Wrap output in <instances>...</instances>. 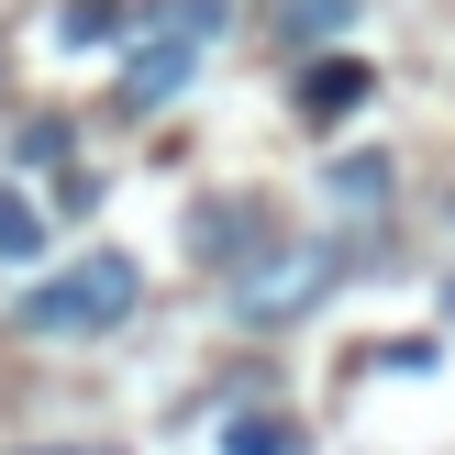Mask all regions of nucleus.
Returning a JSON list of instances; mask_svg holds the SVG:
<instances>
[{
    "label": "nucleus",
    "mask_w": 455,
    "mask_h": 455,
    "mask_svg": "<svg viewBox=\"0 0 455 455\" xmlns=\"http://www.w3.org/2000/svg\"><path fill=\"white\" fill-rule=\"evenodd\" d=\"M133 311V267L123 256H89V267H67V278H44V289H22V333H111Z\"/></svg>",
    "instance_id": "1"
},
{
    "label": "nucleus",
    "mask_w": 455,
    "mask_h": 455,
    "mask_svg": "<svg viewBox=\"0 0 455 455\" xmlns=\"http://www.w3.org/2000/svg\"><path fill=\"white\" fill-rule=\"evenodd\" d=\"M345 12H355V0H278V34H289V44H333Z\"/></svg>",
    "instance_id": "6"
},
{
    "label": "nucleus",
    "mask_w": 455,
    "mask_h": 455,
    "mask_svg": "<svg viewBox=\"0 0 455 455\" xmlns=\"http://www.w3.org/2000/svg\"><path fill=\"white\" fill-rule=\"evenodd\" d=\"M355 100H367V67H355V56H311V78H300V111H311V123H345Z\"/></svg>",
    "instance_id": "3"
},
{
    "label": "nucleus",
    "mask_w": 455,
    "mask_h": 455,
    "mask_svg": "<svg viewBox=\"0 0 455 455\" xmlns=\"http://www.w3.org/2000/svg\"><path fill=\"white\" fill-rule=\"evenodd\" d=\"M212 34H222V0H167V12H156V44L123 67V111H156L200 56H212Z\"/></svg>",
    "instance_id": "2"
},
{
    "label": "nucleus",
    "mask_w": 455,
    "mask_h": 455,
    "mask_svg": "<svg viewBox=\"0 0 455 455\" xmlns=\"http://www.w3.org/2000/svg\"><path fill=\"white\" fill-rule=\"evenodd\" d=\"M234 455H300V422H234Z\"/></svg>",
    "instance_id": "9"
},
{
    "label": "nucleus",
    "mask_w": 455,
    "mask_h": 455,
    "mask_svg": "<svg viewBox=\"0 0 455 455\" xmlns=\"http://www.w3.org/2000/svg\"><path fill=\"white\" fill-rule=\"evenodd\" d=\"M34 256H44V212L22 189H0V267H34Z\"/></svg>",
    "instance_id": "5"
},
{
    "label": "nucleus",
    "mask_w": 455,
    "mask_h": 455,
    "mask_svg": "<svg viewBox=\"0 0 455 455\" xmlns=\"http://www.w3.org/2000/svg\"><path fill=\"white\" fill-rule=\"evenodd\" d=\"M256 234H267V212H212V222H189V244H212V256H244Z\"/></svg>",
    "instance_id": "7"
},
{
    "label": "nucleus",
    "mask_w": 455,
    "mask_h": 455,
    "mask_svg": "<svg viewBox=\"0 0 455 455\" xmlns=\"http://www.w3.org/2000/svg\"><path fill=\"white\" fill-rule=\"evenodd\" d=\"M311 278H323V256H300V267H267V278H244V323H278V311H311Z\"/></svg>",
    "instance_id": "4"
},
{
    "label": "nucleus",
    "mask_w": 455,
    "mask_h": 455,
    "mask_svg": "<svg viewBox=\"0 0 455 455\" xmlns=\"http://www.w3.org/2000/svg\"><path fill=\"white\" fill-rule=\"evenodd\" d=\"M100 34H123V12H111V0H78V12H67V44H100Z\"/></svg>",
    "instance_id": "10"
},
{
    "label": "nucleus",
    "mask_w": 455,
    "mask_h": 455,
    "mask_svg": "<svg viewBox=\"0 0 455 455\" xmlns=\"http://www.w3.org/2000/svg\"><path fill=\"white\" fill-rule=\"evenodd\" d=\"M333 189H345V200H389V156H345Z\"/></svg>",
    "instance_id": "8"
}]
</instances>
